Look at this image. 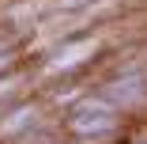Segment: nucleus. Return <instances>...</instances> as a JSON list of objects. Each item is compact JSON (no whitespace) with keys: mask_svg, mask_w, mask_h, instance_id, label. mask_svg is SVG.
<instances>
[{"mask_svg":"<svg viewBox=\"0 0 147 144\" xmlns=\"http://www.w3.org/2000/svg\"><path fill=\"white\" fill-rule=\"evenodd\" d=\"M117 95L121 99H136L140 91H136V83H117Z\"/></svg>","mask_w":147,"mask_h":144,"instance_id":"nucleus-3","label":"nucleus"},{"mask_svg":"<svg viewBox=\"0 0 147 144\" xmlns=\"http://www.w3.org/2000/svg\"><path fill=\"white\" fill-rule=\"evenodd\" d=\"M91 49H94V42H76V46H68V49L53 61V68H68V65H76V61H79V57H87Z\"/></svg>","mask_w":147,"mask_h":144,"instance_id":"nucleus-2","label":"nucleus"},{"mask_svg":"<svg viewBox=\"0 0 147 144\" xmlns=\"http://www.w3.org/2000/svg\"><path fill=\"white\" fill-rule=\"evenodd\" d=\"M109 114H113V110H109L106 102H83V106L76 110V129H79V133H102V129L113 125Z\"/></svg>","mask_w":147,"mask_h":144,"instance_id":"nucleus-1","label":"nucleus"}]
</instances>
